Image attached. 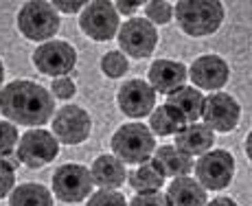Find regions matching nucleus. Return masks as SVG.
I'll list each match as a JSON object with an SVG mask.
<instances>
[{
	"instance_id": "obj_30",
	"label": "nucleus",
	"mask_w": 252,
	"mask_h": 206,
	"mask_svg": "<svg viewBox=\"0 0 252 206\" xmlns=\"http://www.w3.org/2000/svg\"><path fill=\"white\" fill-rule=\"evenodd\" d=\"M77 92V86L70 77H57L53 79V94L57 99H72Z\"/></svg>"
},
{
	"instance_id": "obj_33",
	"label": "nucleus",
	"mask_w": 252,
	"mask_h": 206,
	"mask_svg": "<svg viewBox=\"0 0 252 206\" xmlns=\"http://www.w3.org/2000/svg\"><path fill=\"white\" fill-rule=\"evenodd\" d=\"M206 206H239V204H237L232 198H215V200H211V204H206Z\"/></svg>"
},
{
	"instance_id": "obj_32",
	"label": "nucleus",
	"mask_w": 252,
	"mask_h": 206,
	"mask_svg": "<svg viewBox=\"0 0 252 206\" xmlns=\"http://www.w3.org/2000/svg\"><path fill=\"white\" fill-rule=\"evenodd\" d=\"M116 13H123V16H134V13L140 9V2H123V0H119V2H112Z\"/></svg>"
},
{
	"instance_id": "obj_31",
	"label": "nucleus",
	"mask_w": 252,
	"mask_h": 206,
	"mask_svg": "<svg viewBox=\"0 0 252 206\" xmlns=\"http://www.w3.org/2000/svg\"><path fill=\"white\" fill-rule=\"evenodd\" d=\"M53 9L62 13H77V11H84V7L88 2H62V0H53Z\"/></svg>"
},
{
	"instance_id": "obj_3",
	"label": "nucleus",
	"mask_w": 252,
	"mask_h": 206,
	"mask_svg": "<svg viewBox=\"0 0 252 206\" xmlns=\"http://www.w3.org/2000/svg\"><path fill=\"white\" fill-rule=\"evenodd\" d=\"M110 147L123 165H143L156 149V138L143 123H125L114 132Z\"/></svg>"
},
{
	"instance_id": "obj_15",
	"label": "nucleus",
	"mask_w": 252,
	"mask_h": 206,
	"mask_svg": "<svg viewBox=\"0 0 252 206\" xmlns=\"http://www.w3.org/2000/svg\"><path fill=\"white\" fill-rule=\"evenodd\" d=\"M147 77H149V86L154 88V92L171 94L184 86L189 73H187V66H184L182 61L156 59L152 66H149Z\"/></svg>"
},
{
	"instance_id": "obj_9",
	"label": "nucleus",
	"mask_w": 252,
	"mask_h": 206,
	"mask_svg": "<svg viewBox=\"0 0 252 206\" xmlns=\"http://www.w3.org/2000/svg\"><path fill=\"white\" fill-rule=\"evenodd\" d=\"M79 27L90 40L110 42L119 33V13L108 0H92L81 11Z\"/></svg>"
},
{
	"instance_id": "obj_24",
	"label": "nucleus",
	"mask_w": 252,
	"mask_h": 206,
	"mask_svg": "<svg viewBox=\"0 0 252 206\" xmlns=\"http://www.w3.org/2000/svg\"><path fill=\"white\" fill-rule=\"evenodd\" d=\"M101 70H103L105 77L119 79L129 70V61L121 51H110L101 57Z\"/></svg>"
},
{
	"instance_id": "obj_2",
	"label": "nucleus",
	"mask_w": 252,
	"mask_h": 206,
	"mask_svg": "<svg viewBox=\"0 0 252 206\" xmlns=\"http://www.w3.org/2000/svg\"><path fill=\"white\" fill-rule=\"evenodd\" d=\"M176 20L189 37L213 35L224 22V4L217 0H180Z\"/></svg>"
},
{
	"instance_id": "obj_18",
	"label": "nucleus",
	"mask_w": 252,
	"mask_h": 206,
	"mask_svg": "<svg viewBox=\"0 0 252 206\" xmlns=\"http://www.w3.org/2000/svg\"><path fill=\"white\" fill-rule=\"evenodd\" d=\"M164 195H167L169 206H206L208 204L206 189H202L200 182L189 178V176L173 178Z\"/></svg>"
},
{
	"instance_id": "obj_23",
	"label": "nucleus",
	"mask_w": 252,
	"mask_h": 206,
	"mask_svg": "<svg viewBox=\"0 0 252 206\" xmlns=\"http://www.w3.org/2000/svg\"><path fill=\"white\" fill-rule=\"evenodd\" d=\"M184 125H187L184 118L167 103L158 105V110H154L152 118H149V132L158 134V136H171V134H178Z\"/></svg>"
},
{
	"instance_id": "obj_14",
	"label": "nucleus",
	"mask_w": 252,
	"mask_h": 206,
	"mask_svg": "<svg viewBox=\"0 0 252 206\" xmlns=\"http://www.w3.org/2000/svg\"><path fill=\"white\" fill-rule=\"evenodd\" d=\"M187 73H189V77H191L193 86H197V88H202V90H220L221 86H226V81L230 77L228 64H226V59L220 55L197 57Z\"/></svg>"
},
{
	"instance_id": "obj_13",
	"label": "nucleus",
	"mask_w": 252,
	"mask_h": 206,
	"mask_svg": "<svg viewBox=\"0 0 252 206\" xmlns=\"http://www.w3.org/2000/svg\"><path fill=\"white\" fill-rule=\"evenodd\" d=\"M119 110L129 118H143L154 112L156 105V92L154 88L143 79H127L119 88L116 94Z\"/></svg>"
},
{
	"instance_id": "obj_7",
	"label": "nucleus",
	"mask_w": 252,
	"mask_h": 206,
	"mask_svg": "<svg viewBox=\"0 0 252 206\" xmlns=\"http://www.w3.org/2000/svg\"><path fill=\"white\" fill-rule=\"evenodd\" d=\"M195 176L202 189L221 191L235 178V158L226 149H211L195 162Z\"/></svg>"
},
{
	"instance_id": "obj_1",
	"label": "nucleus",
	"mask_w": 252,
	"mask_h": 206,
	"mask_svg": "<svg viewBox=\"0 0 252 206\" xmlns=\"http://www.w3.org/2000/svg\"><path fill=\"white\" fill-rule=\"evenodd\" d=\"M53 94L35 81L16 79L0 88V114L13 125L40 127L53 118Z\"/></svg>"
},
{
	"instance_id": "obj_6",
	"label": "nucleus",
	"mask_w": 252,
	"mask_h": 206,
	"mask_svg": "<svg viewBox=\"0 0 252 206\" xmlns=\"http://www.w3.org/2000/svg\"><path fill=\"white\" fill-rule=\"evenodd\" d=\"M60 154V141L53 136V132L46 129H29L18 141V160L29 169H40V167L53 162Z\"/></svg>"
},
{
	"instance_id": "obj_21",
	"label": "nucleus",
	"mask_w": 252,
	"mask_h": 206,
	"mask_svg": "<svg viewBox=\"0 0 252 206\" xmlns=\"http://www.w3.org/2000/svg\"><path fill=\"white\" fill-rule=\"evenodd\" d=\"M164 180L167 178H164V174L160 171V167L156 165L154 158L145 160L138 169H134L127 174L129 186H132L134 191H138V193H143V191H160Z\"/></svg>"
},
{
	"instance_id": "obj_25",
	"label": "nucleus",
	"mask_w": 252,
	"mask_h": 206,
	"mask_svg": "<svg viewBox=\"0 0 252 206\" xmlns=\"http://www.w3.org/2000/svg\"><path fill=\"white\" fill-rule=\"evenodd\" d=\"M145 16H147V20L152 22L154 27L167 25V22L173 18V4L167 2V0H152V2H145Z\"/></svg>"
},
{
	"instance_id": "obj_27",
	"label": "nucleus",
	"mask_w": 252,
	"mask_h": 206,
	"mask_svg": "<svg viewBox=\"0 0 252 206\" xmlns=\"http://www.w3.org/2000/svg\"><path fill=\"white\" fill-rule=\"evenodd\" d=\"M88 206H127V200L119 191L101 189V191H94L88 198Z\"/></svg>"
},
{
	"instance_id": "obj_26",
	"label": "nucleus",
	"mask_w": 252,
	"mask_h": 206,
	"mask_svg": "<svg viewBox=\"0 0 252 206\" xmlns=\"http://www.w3.org/2000/svg\"><path fill=\"white\" fill-rule=\"evenodd\" d=\"M18 127L9 121H0V158L13 154L18 147Z\"/></svg>"
},
{
	"instance_id": "obj_20",
	"label": "nucleus",
	"mask_w": 252,
	"mask_h": 206,
	"mask_svg": "<svg viewBox=\"0 0 252 206\" xmlns=\"http://www.w3.org/2000/svg\"><path fill=\"white\" fill-rule=\"evenodd\" d=\"M156 160V165L160 167V171L164 174V178L173 176V178H180V176L191 174L193 162L189 156H184L182 151H178L173 145H162L158 147L156 156H152Z\"/></svg>"
},
{
	"instance_id": "obj_8",
	"label": "nucleus",
	"mask_w": 252,
	"mask_h": 206,
	"mask_svg": "<svg viewBox=\"0 0 252 206\" xmlns=\"http://www.w3.org/2000/svg\"><path fill=\"white\" fill-rule=\"evenodd\" d=\"M119 46L121 53H127L134 59H145L149 57L158 46V31L147 18H132L119 27Z\"/></svg>"
},
{
	"instance_id": "obj_29",
	"label": "nucleus",
	"mask_w": 252,
	"mask_h": 206,
	"mask_svg": "<svg viewBox=\"0 0 252 206\" xmlns=\"http://www.w3.org/2000/svg\"><path fill=\"white\" fill-rule=\"evenodd\" d=\"M129 206H169V202L162 191H143L134 195Z\"/></svg>"
},
{
	"instance_id": "obj_10",
	"label": "nucleus",
	"mask_w": 252,
	"mask_h": 206,
	"mask_svg": "<svg viewBox=\"0 0 252 206\" xmlns=\"http://www.w3.org/2000/svg\"><path fill=\"white\" fill-rule=\"evenodd\" d=\"M33 64L42 75L66 77L77 66V51L64 40H48L33 53Z\"/></svg>"
},
{
	"instance_id": "obj_28",
	"label": "nucleus",
	"mask_w": 252,
	"mask_h": 206,
	"mask_svg": "<svg viewBox=\"0 0 252 206\" xmlns=\"http://www.w3.org/2000/svg\"><path fill=\"white\" fill-rule=\"evenodd\" d=\"M16 189V169L9 165L7 158H0V200L7 198Z\"/></svg>"
},
{
	"instance_id": "obj_16",
	"label": "nucleus",
	"mask_w": 252,
	"mask_h": 206,
	"mask_svg": "<svg viewBox=\"0 0 252 206\" xmlns=\"http://www.w3.org/2000/svg\"><path fill=\"white\" fill-rule=\"evenodd\" d=\"M215 145V134L204 123H189L176 134V149L184 156H202L213 149Z\"/></svg>"
},
{
	"instance_id": "obj_22",
	"label": "nucleus",
	"mask_w": 252,
	"mask_h": 206,
	"mask_svg": "<svg viewBox=\"0 0 252 206\" xmlns=\"http://www.w3.org/2000/svg\"><path fill=\"white\" fill-rule=\"evenodd\" d=\"M9 206H53V195L44 184L24 182L11 191Z\"/></svg>"
},
{
	"instance_id": "obj_19",
	"label": "nucleus",
	"mask_w": 252,
	"mask_h": 206,
	"mask_svg": "<svg viewBox=\"0 0 252 206\" xmlns=\"http://www.w3.org/2000/svg\"><path fill=\"white\" fill-rule=\"evenodd\" d=\"M167 105H171L178 114L184 118V123H195L202 117V105H204V97L197 88L191 86H182L180 90L167 94Z\"/></svg>"
},
{
	"instance_id": "obj_17",
	"label": "nucleus",
	"mask_w": 252,
	"mask_h": 206,
	"mask_svg": "<svg viewBox=\"0 0 252 206\" xmlns=\"http://www.w3.org/2000/svg\"><path fill=\"white\" fill-rule=\"evenodd\" d=\"M90 176H92V182L101 189H108V191H114L127 180V171H125V165L119 160L116 156H99L94 158L90 167Z\"/></svg>"
},
{
	"instance_id": "obj_34",
	"label": "nucleus",
	"mask_w": 252,
	"mask_h": 206,
	"mask_svg": "<svg viewBox=\"0 0 252 206\" xmlns=\"http://www.w3.org/2000/svg\"><path fill=\"white\" fill-rule=\"evenodd\" d=\"M2 81H4V66H2V61H0V86H2Z\"/></svg>"
},
{
	"instance_id": "obj_12",
	"label": "nucleus",
	"mask_w": 252,
	"mask_h": 206,
	"mask_svg": "<svg viewBox=\"0 0 252 206\" xmlns=\"http://www.w3.org/2000/svg\"><path fill=\"white\" fill-rule=\"evenodd\" d=\"M53 136L66 145H79L90 136L92 118L79 105H64L53 117Z\"/></svg>"
},
{
	"instance_id": "obj_4",
	"label": "nucleus",
	"mask_w": 252,
	"mask_h": 206,
	"mask_svg": "<svg viewBox=\"0 0 252 206\" xmlns=\"http://www.w3.org/2000/svg\"><path fill=\"white\" fill-rule=\"evenodd\" d=\"M18 29L31 42H48L60 31V16L46 0H31L18 11Z\"/></svg>"
},
{
	"instance_id": "obj_5",
	"label": "nucleus",
	"mask_w": 252,
	"mask_h": 206,
	"mask_svg": "<svg viewBox=\"0 0 252 206\" xmlns=\"http://www.w3.org/2000/svg\"><path fill=\"white\" fill-rule=\"evenodd\" d=\"M92 176L90 169L77 162H68L55 169L53 174V193L60 202L66 204H77L84 202L92 193Z\"/></svg>"
},
{
	"instance_id": "obj_11",
	"label": "nucleus",
	"mask_w": 252,
	"mask_h": 206,
	"mask_svg": "<svg viewBox=\"0 0 252 206\" xmlns=\"http://www.w3.org/2000/svg\"><path fill=\"white\" fill-rule=\"evenodd\" d=\"M241 105L228 92H213L204 99L202 105V118L211 132H232L239 125Z\"/></svg>"
}]
</instances>
